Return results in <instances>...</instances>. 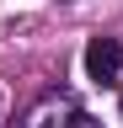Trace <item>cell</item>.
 I'll return each mask as SVG.
<instances>
[{"label": "cell", "instance_id": "1", "mask_svg": "<svg viewBox=\"0 0 123 128\" xmlns=\"http://www.w3.org/2000/svg\"><path fill=\"white\" fill-rule=\"evenodd\" d=\"M80 64H86V80H91V86L118 91V86H123V38H107V32H96V38L86 43Z\"/></svg>", "mask_w": 123, "mask_h": 128}, {"label": "cell", "instance_id": "2", "mask_svg": "<svg viewBox=\"0 0 123 128\" xmlns=\"http://www.w3.org/2000/svg\"><path fill=\"white\" fill-rule=\"evenodd\" d=\"M27 128H102L91 112L75 102V96H43V102L32 107V118H27Z\"/></svg>", "mask_w": 123, "mask_h": 128}]
</instances>
